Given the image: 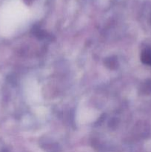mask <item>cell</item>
I'll return each mask as SVG.
<instances>
[{"mask_svg": "<svg viewBox=\"0 0 151 152\" xmlns=\"http://www.w3.org/2000/svg\"><path fill=\"white\" fill-rule=\"evenodd\" d=\"M142 60L144 63L148 64V65H151V52L149 50L143 52L142 54Z\"/></svg>", "mask_w": 151, "mask_h": 152, "instance_id": "1", "label": "cell"}]
</instances>
